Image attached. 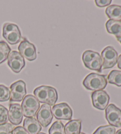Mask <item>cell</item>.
Wrapping results in <instances>:
<instances>
[{
  "instance_id": "obj_1",
  "label": "cell",
  "mask_w": 121,
  "mask_h": 134,
  "mask_svg": "<svg viewBox=\"0 0 121 134\" xmlns=\"http://www.w3.org/2000/svg\"><path fill=\"white\" fill-rule=\"evenodd\" d=\"M34 94L39 102L54 105L58 99L57 91L55 88L48 86H41L35 89Z\"/></svg>"
},
{
  "instance_id": "obj_2",
  "label": "cell",
  "mask_w": 121,
  "mask_h": 134,
  "mask_svg": "<svg viewBox=\"0 0 121 134\" xmlns=\"http://www.w3.org/2000/svg\"><path fill=\"white\" fill-rule=\"evenodd\" d=\"M107 83L105 76L95 73L89 74L83 82V85L86 89L95 92L102 91L105 88Z\"/></svg>"
},
{
  "instance_id": "obj_3",
  "label": "cell",
  "mask_w": 121,
  "mask_h": 134,
  "mask_svg": "<svg viewBox=\"0 0 121 134\" xmlns=\"http://www.w3.org/2000/svg\"><path fill=\"white\" fill-rule=\"evenodd\" d=\"M3 36L11 45L19 43L21 39V34L18 25L10 23H7L4 24Z\"/></svg>"
},
{
  "instance_id": "obj_4",
  "label": "cell",
  "mask_w": 121,
  "mask_h": 134,
  "mask_svg": "<svg viewBox=\"0 0 121 134\" xmlns=\"http://www.w3.org/2000/svg\"><path fill=\"white\" fill-rule=\"evenodd\" d=\"M40 107V102L36 97L31 94H28L25 96L21 103L23 115L26 118H34Z\"/></svg>"
},
{
  "instance_id": "obj_5",
  "label": "cell",
  "mask_w": 121,
  "mask_h": 134,
  "mask_svg": "<svg viewBox=\"0 0 121 134\" xmlns=\"http://www.w3.org/2000/svg\"><path fill=\"white\" fill-rule=\"evenodd\" d=\"M101 56L103 61V64H102L103 69L112 68L117 63L118 53L111 46H108L104 48L102 52Z\"/></svg>"
},
{
  "instance_id": "obj_6",
  "label": "cell",
  "mask_w": 121,
  "mask_h": 134,
  "mask_svg": "<svg viewBox=\"0 0 121 134\" xmlns=\"http://www.w3.org/2000/svg\"><path fill=\"white\" fill-rule=\"evenodd\" d=\"M105 116L110 125L117 128L121 126V110L114 104H110L107 106Z\"/></svg>"
},
{
  "instance_id": "obj_7",
  "label": "cell",
  "mask_w": 121,
  "mask_h": 134,
  "mask_svg": "<svg viewBox=\"0 0 121 134\" xmlns=\"http://www.w3.org/2000/svg\"><path fill=\"white\" fill-rule=\"evenodd\" d=\"M10 101L21 102L26 95V85L23 80H18L10 86Z\"/></svg>"
},
{
  "instance_id": "obj_8",
  "label": "cell",
  "mask_w": 121,
  "mask_h": 134,
  "mask_svg": "<svg viewBox=\"0 0 121 134\" xmlns=\"http://www.w3.org/2000/svg\"><path fill=\"white\" fill-rule=\"evenodd\" d=\"M53 118L51 106L43 104L37 114V120L43 127H47L51 124Z\"/></svg>"
},
{
  "instance_id": "obj_9",
  "label": "cell",
  "mask_w": 121,
  "mask_h": 134,
  "mask_svg": "<svg viewBox=\"0 0 121 134\" xmlns=\"http://www.w3.org/2000/svg\"><path fill=\"white\" fill-rule=\"evenodd\" d=\"M52 114L57 119L71 120L73 112L68 104L61 103L53 106Z\"/></svg>"
},
{
  "instance_id": "obj_10",
  "label": "cell",
  "mask_w": 121,
  "mask_h": 134,
  "mask_svg": "<svg viewBox=\"0 0 121 134\" xmlns=\"http://www.w3.org/2000/svg\"><path fill=\"white\" fill-rule=\"evenodd\" d=\"M8 65L14 72L20 73L25 66V60L20 53L12 51L8 57Z\"/></svg>"
},
{
  "instance_id": "obj_11",
  "label": "cell",
  "mask_w": 121,
  "mask_h": 134,
  "mask_svg": "<svg viewBox=\"0 0 121 134\" xmlns=\"http://www.w3.org/2000/svg\"><path fill=\"white\" fill-rule=\"evenodd\" d=\"M21 56L29 61H33L37 58L36 48L33 44L24 40L20 43L18 47Z\"/></svg>"
},
{
  "instance_id": "obj_12",
  "label": "cell",
  "mask_w": 121,
  "mask_h": 134,
  "mask_svg": "<svg viewBox=\"0 0 121 134\" xmlns=\"http://www.w3.org/2000/svg\"><path fill=\"white\" fill-rule=\"evenodd\" d=\"M109 96L104 91H95L92 94L93 106L97 109L103 110L107 108L109 102Z\"/></svg>"
},
{
  "instance_id": "obj_13",
  "label": "cell",
  "mask_w": 121,
  "mask_h": 134,
  "mask_svg": "<svg viewBox=\"0 0 121 134\" xmlns=\"http://www.w3.org/2000/svg\"><path fill=\"white\" fill-rule=\"evenodd\" d=\"M23 113L21 106L17 103H13L10 105L8 111V120L14 125H18L22 122Z\"/></svg>"
},
{
  "instance_id": "obj_14",
  "label": "cell",
  "mask_w": 121,
  "mask_h": 134,
  "mask_svg": "<svg viewBox=\"0 0 121 134\" xmlns=\"http://www.w3.org/2000/svg\"><path fill=\"white\" fill-rule=\"evenodd\" d=\"M23 128L29 134H38L41 130V126L34 118H26L23 122Z\"/></svg>"
},
{
  "instance_id": "obj_15",
  "label": "cell",
  "mask_w": 121,
  "mask_h": 134,
  "mask_svg": "<svg viewBox=\"0 0 121 134\" xmlns=\"http://www.w3.org/2000/svg\"><path fill=\"white\" fill-rule=\"evenodd\" d=\"M106 29L109 33L113 34L116 38L121 36V21L109 20L106 23Z\"/></svg>"
},
{
  "instance_id": "obj_16",
  "label": "cell",
  "mask_w": 121,
  "mask_h": 134,
  "mask_svg": "<svg viewBox=\"0 0 121 134\" xmlns=\"http://www.w3.org/2000/svg\"><path fill=\"white\" fill-rule=\"evenodd\" d=\"M81 126L80 120H71L65 125V134H80Z\"/></svg>"
},
{
  "instance_id": "obj_17",
  "label": "cell",
  "mask_w": 121,
  "mask_h": 134,
  "mask_svg": "<svg viewBox=\"0 0 121 134\" xmlns=\"http://www.w3.org/2000/svg\"><path fill=\"white\" fill-rule=\"evenodd\" d=\"M105 13L110 20L121 21V6L112 5L106 9Z\"/></svg>"
},
{
  "instance_id": "obj_18",
  "label": "cell",
  "mask_w": 121,
  "mask_h": 134,
  "mask_svg": "<svg viewBox=\"0 0 121 134\" xmlns=\"http://www.w3.org/2000/svg\"><path fill=\"white\" fill-rule=\"evenodd\" d=\"M108 82L111 84L118 87L121 86V71L114 70L111 71L107 78Z\"/></svg>"
},
{
  "instance_id": "obj_19",
  "label": "cell",
  "mask_w": 121,
  "mask_h": 134,
  "mask_svg": "<svg viewBox=\"0 0 121 134\" xmlns=\"http://www.w3.org/2000/svg\"><path fill=\"white\" fill-rule=\"evenodd\" d=\"M10 52L11 48L8 44L4 41H0V64L8 59Z\"/></svg>"
},
{
  "instance_id": "obj_20",
  "label": "cell",
  "mask_w": 121,
  "mask_h": 134,
  "mask_svg": "<svg viewBox=\"0 0 121 134\" xmlns=\"http://www.w3.org/2000/svg\"><path fill=\"white\" fill-rule=\"evenodd\" d=\"M103 61H102V57L99 53L96 55V56L93 59V60L89 63V66H87V69L90 70H95L99 72H101Z\"/></svg>"
},
{
  "instance_id": "obj_21",
  "label": "cell",
  "mask_w": 121,
  "mask_h": 134,
  "mask_svg": "<svg viewBox=\"0 0 121 134\" xmlns=\"http://www.w3.org/2000/svg\"><path fill=\"white\" fill-rule=\"evenodd\" d=\"M49 134H65L64 126L60 121H56L48 130Z\"/></svg>"
},
{
  "instance_id": "obj_22",
  "label": "cell",
  "mask_w": 121,
  "mask_h": 134,
  "mask_svg": "<svg viewBox=\"0 0 121 134\" xmlns=\"http://www.w3.org/2000/svg\"><path fill=\"white\" fill-rule=\"evenodd\" d=\"M98 54V53L95 52L92 50H86L83 53L82 56V60L85 66L87 68L89 63L91 62L96 55Z\"/></svg>"
},
{
  "instance_id": "obj_23",
  "label": "cell",
  "mask_w": 121,
  "mask_h": 134,
  "mask_svg": "<svg viewBox=\"0 0 121 134\" xmlns=\"http://www.w3.org/2000/svg\"><path fill=\"white\" fill-rule=\"evenodd\" d=\"M115 127L109 125L99 127L93 134H115Z\"/></svg>"
},
{
  "instance_id": "obj_24",
  "label": "cell",
  "mask_w": 121,
  "mask_h": 134,
  "mask_svg": "<svg viewBox=\"0 0 121 134\" xmlns=\"http://www.w3.org/2000/svg\"><path fill=\"white\" fill-rule=\"evenodd\" d=\"M10 99V91L7 87L0 85V102H6Z\"/></svg>"
},
{
  "instance_id": "obj_25",
  "label": "cell",
  "mask_w": 121,
  "mask_h": 134,
  "mask_svg": "<svg viewBox=\"0 0 121 134\" xmlns=\"http://www.w3.org/2000/svg\"><path fill=\"white\" fill-rule=\"evenodd\" d=\"M8 121V111L4 106L0 105V124H6Z\"/></svg>"
},
{
  "instance_id": "obj_26",
  "label": "cell",
  "mask_w": 121,
  "mask_h": 134,
  "mask_svg": "<svg viewBox=\"0 0 121 134\" xmlns=\"http://www.w3.org/2000/svg\"><path fill=\"white\" fill-rule=\"evenodd\" d=\"M13 129V125L10 123L0 124V134H12Z\"/></svg>"
},
{
  "instance_id": "obj_27",
  "label": "cell",
  "mask_w": 121,
  "mask_h": 134,
  "mask_svg": "<svg viewBox=\"0 0 121 134\" xmlns=\"http://www.w3.org/2000/svg\"><path fill=\"white\" fill-rule=\"evenodd\" d=\"M112 3L111 0H96L95 3L96 5L99 7H104L108 6Z\"/></svg>"
},
{
  "instance_id": "obj_28",
  "label": "cell",
  "mask_w": 121,
  "mask_h": 134,
  "mask_svg": "<svg viewBox=\"0 0 121 134\" xmlns=\"http://www.w3.org/2000/svg\"><path fill=\"white\" fill-rule=\"evenodd\" d=\"M12 134H29L22 126H17L13 129Z\"/></svg>"
},
{
  "instance_id": "obj_29",
  "label": "cell",
  "mask_w": 121,
  "mask_h": 134,
  "mask_svg": "<svg viewBox=\"0 0 121 134\" xmlns=\"http://www.w3.org/2000/svg\"><path fill=\"white\" fill-rule=\"evenodd\" d=\"M117 63H118V68L121 69V54L119 55V56L118 58V60H117Z\"/></svg>"
},
{
  "instance_id": "obj_30",
  "label": "cell",
  "mask_w": 121,
  "mask_h": 134,
  "mask_svg": "<svg viewBox=\"0 0 121 134\" xmlns=\"http://www.w3.org/2000/svg\"><path fill=\"white\" fill-rule=\"evenodd\" d=\"M115 134H121V129H119V130L116 132Z\"/></svg>"
},
{
  "instance_id": "obj_31",
  "label": "cell",
  "mask_w": 121,
  "mask_h": 134,
  "mask_svg": "<svg viewBox=\"0 0 121 134\" xmlns=\"http://www.w3.org/2000/svg\"><path fill=\"white\" fill-rule=\"evenodd\" d=\"M117 40L119 41V43L121 44V36H120V37H119L117 38Z\"/></svg>"
},
{
  "instance_id": "obj_32",
  "label": "cell",
  "mask_w": 121,
  "mask_h": 134,
  "mask_svg": "<svg viewBox=\"0 0 121 134\" xmlns=\"http://www.w3.org/2000/svg\"><path fill=\"white\" fill-rule=\"evenodd\" d=\"M38 134H46V133H43V132H41V133H38Z\"/></svg>"
},
{
  "instance_id": "obj_33",
  "label": "cell",
  "mask_w": 121,
  "mask_h": 134,
  "mask_svg": "<svg viewBox=\"0 0 121 134\" xmlns=\"http://www.w3.org/2000/svg\"><path fill=\"white\" fill-rule=\"evenodd\" d=\"M80 134H86V133H80Z\"/></svg>"
}]
</instances>
